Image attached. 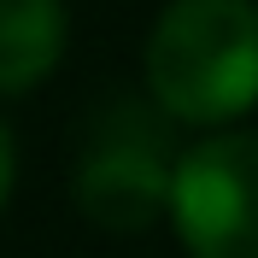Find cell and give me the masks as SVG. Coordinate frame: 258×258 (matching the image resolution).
Wrapping results in <instances>:
<instances>
[{
	"mask_svg": "<svg viewBox=\"0 0 258 258\" xmlns=\"http://www.w3.org/2000/svg\"><path fill=\"white\" fill-rule=\"evenodd\" d=\"M147 94L176 123H229L258 106V0H164L147 30Z\"/></svg>",
	"mask_w": 258,
	"mask_h": 258,
	"instance_id": "obj_1",
	"label": "cell"
},
{
	"mask_svg": "<svg viewBox=\"0 0 258 258\" xmlns=\"http://www.w3.org/2000/svg\"><path fill=\"white\" fill-rule=\"evenodd\" d=\"M170 223L194 258H258V129H217L170 164Z\"/></svg>",
	"mask_w": 258,
	"mask_h": 258,
	"instance_id": "obj_2",
	"label": "cell"
},
{
	"mask_svg": "<svg viewBox=\"0 0 258 258\" xmlns=\"http://www.w3.org/2000/svg\"><path fill=\"white\" fill-rule=\"evenodd\" d=\"M170 123L147 100H117L94 117L88 147L77 159V206L106 229H147L170 200Z\"/></svg>",
	"mask_w": 258,
	"mask_h": 258,
	"instance_id": "obj_3",
	"label": "cell"
},
{
	"mask_svg": "<svg viewBox=\"0 0 258 258\" xmlns=\"http://www.w3.org/2000/svg\"><path fill=\"white\" fill-rule=\"evenodd\" d=\"M64 0H0V94H24L64 59Z\"/></svg>",
	"mask_w": 258,
	"mask_h": 258,
	"instance_id": "obj_4",
	"label": "cell"
},
{
	"mask_svg": "<svg viewBox=\"0 0 258 258\" xmlns=\"http://www.w3.org/2000/svg\"><path fill=\"white\" fill-rule=\"evenodd\" d=\"M12 176H18V147H12V129L0 123V206L12 194Z\"/></svg>",
	"mask_w": 258,
	"mask_h": 258,
	"instance_id": "obj_5",
	"label": "cell"
}]
</instances>
